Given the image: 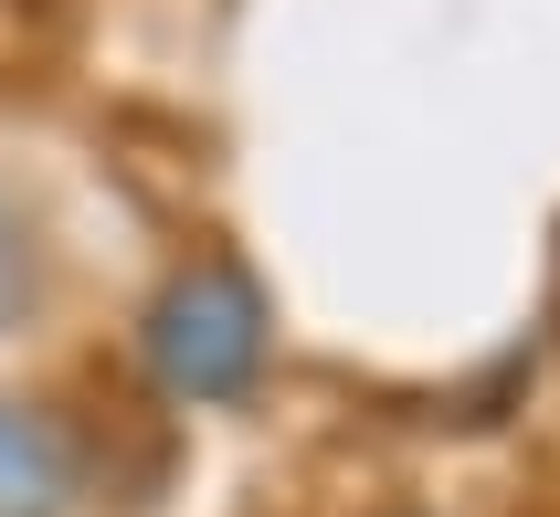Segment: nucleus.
<instances>
[{
	"label": "nucleus",
	"mask_w": 560,
	"mask_h": 517,
	"mask_svg": "<svg viewBox=\"0 0 560 517\" xmlns=\"http://www.w3.org/2000/svg\"><path fill=\"white\" fill-rule=\"evenodd\" d=\"M138 338H149V380L170 401H244L265 369V338H276V306L233 254H201L159 285Z\"/></svg>",
	"instance_id": "f257e3e1"
},
{
	"label": "nucleus",
	"mask_w": 560,
	"mask_h": 517,
	"mask_svg": "<svg viewBox=\"0 0 560 517\" xmlns=\"http://www.w3.org/2000/svg\"><path fill=\"white\" fill-rule=\"evenodd\" d=\"M85 455L43 401H0V517H74Z\"/></svg>",
	"instance_id": "f03ea898"
}]
</instances>
